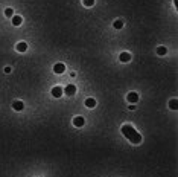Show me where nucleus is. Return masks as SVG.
Returning a JSON list of instances; mask_svg holds the SVG:
<instances>
[{"label": "nucleus", "mask_w": 178, "mask_h": 177, "mask_svg": "<svg viewBox=\"0 0 178 177\" xmlns=\"http://www.w3.org/2000/svg\"><path fill=\"white\" fill-rule=\"evenodd\" d=\"M122 134L127 138L129 142H133V144H140L142 142V134L138 133V131H136L134 130V127L133 125H129V124H125V125H122Z\"/></svg>", "instance_id": "obj_1"}, {"label": "nucleus", "mask_w": 178, "mask_h": 177, "mask_svg": "<svg viewBox=\"0 0 178 177\" xmlns=\"http://www.w3.org/2000/svg\"><path fill=\"white\" fill-rule=\"evenodd\" d=\"M64 93L67 95V96H73V95L76 93V86H73V84H69L67 87L64 88Z\"/></svg>", "instance_id": "obj_2"}, {"label": "nucleus", "mask_w": 178, "mask_h": 177, "mask_svg": "<svg viewBox=\"0 0 178 177\" xmlns=\"http://www.w3.org/2000/svg\"><path fill=\"white\" fill-rule=\"evenodd\" d=\"M63 93H64V90L59 86H56V87L52 88V96H54V98H61Z\"/></svg>", "instance_id": "obj_3"}, {"label": "nucleus", "mask_w": 178, "mask_h": 177, "mask_svg": "<svg viewBox=\"0 0 178 177\" xmlns=\"http://www.w3.org/2000/svg\"><path fill=\"white\" fill-rule=\"evenodd\" d=\"M119 60H120L122 63H128V61H131V53L129 52H122L120 55H119Z\"/></svg>", "instance_id": "obj_4"}, {"label": "nucleus", "mask_w": 178, "mask_h": 177, "mask_svg": "<svg viewBox=\"0 0 178 177\" xmlns=\"http://www.w3.org/2000/svg\"><path fill=\"white\" fill-rule=\"evenodd\" d=\"M127 99L129 101L131 104H136L137 101H138V95H137L136 92H131V93H128V96H127Z\"/></svg>", "instance_id": "obj_5"}, {"label": "nucleus", "mask_w": 178, "mask_h": 177, "mask_svg": "<svg viewBox=\"0 0 178 177\" xmlns=\"http://www.w3.org/2000/svg\"><path fill=\"white\" fill-rule=\"evenodd\" d=\"M12 108H14L15 112H22L24 108V104L22 103V101H14V103H12Z\"/></svg>", "instance_id": "obj_6"}, {"label": "nucleus", "mask_w": 178, "mask_h": 177, "mask_svg": "<svg viewBox=\"0 0 178 177\" xmlns=\"http://www.w3.org/2000/svg\"><path fill=\"white\" fill-rule=\"evenodd\" d=\"M65 70V66L63 64V63H56L55 66H54V72L55 73H63Z\"/></svg>", "instance_id": "obj_7"}, {"label": "nucleus", "mask_w": 178, "mask_h": 177, "mask_svg": "<svg viewBox=\"0 0 178 177\" xmlns=\"http://www.w3.org/2000/svg\"><path fill=\"white\" fill-rule=\"evenodd\" d=\"M84 124H85V121H84L82 116H76V118L73 119V125H75V127H82Z\"/></svg>", "instance_id": "obj_8"}, {"label": "nucleus", "mask_w": 178, "mask_h": 177, "mask_svg": "<svg viewBox=\"0 0 178 177\" xmlns=\"http://www.w3.org/2000/svg\"><path fill=\"white\" fill-rule=\"evenodd\" d=\"M95 105H96V101H95V98H87V99H85V107L93 108Z\"/></svg>", "instance_id": "obj_9"}, {"label": "nucleus", "mask_w": 178, "mask_h": 177, "mask_svg": "<svg viewBox=\"0 0 178 177\" xmlns=\"http://www.w3.org/2000/svg\"><path fill=\"white\" fill-rule=\"evenodd\" d=\"M22 22H23L22 15H14V17H12V25H14V26H20Z\"/></svg>", "instance_id": "obj_10"}, {"label": "nucleus", "mask_w": 178, "mask_h": 177, "mask_svg": "<svg viewBox=\"0 0 178 177\" xmlns=\"http://www.w3.org/2000/svg\"><path fill=\"white\" fill-rule=\"evenodd\" d=\"M17 51L18 52H26V51H28V44H26L24 41H20L17 44Z\"/></svg>", "instance_id": "obj_11"}, {"label": "nucleus", "mask_w": 178, "mask_h": 177, "mask_svg": "<svg viewBox=\"0 0 178 177\" xmlns=\"http://www.w3.org/2000/svg\"><path fill=\"white\" fill-rule=\"evenodd\" d=\"M166 52H168V49H166L164 46L157 47V53H158V55H166Z\"/></svg>", "instance_id": "obj_12"}, {"label": "nucleus", "mask_w": 178, "mask_h": 177, "mask_svg": "<svg viewBox=\"0 0 178 177\" xmlns=\"http://www.w3.org/2000/svg\"><path fill=\"white\" fill-rule=\"evenodd\" d=\"M169 107L172 108V110H177V108H178V101H177V99H170Z\"/></svg>", "instance_id": "obj_13"}, {"label": "nucleus", "mask_w": 178, "mask_h": 177, "mask_svg": "<svg viewBox=\"0 0 178 177\" xmlns=\"http://www.w3.org/2000/svg\"><path fill=\"white\" fill-rule=\"evenodd\" d=\"M113 26H114L116 29H122V28H123V22H122V20H116Z\"/></svg>", "instance_id": "obj_14"}, {"label": "nucleus", "mask_w": 178, "mask_h": 177, "mask_svg": "<svg viewBox=\"0 0 178 177\" xmlns=\"http://www.w3.org/2000/svg\"><path fill=\"white\" fill-rule=\"evenodd\" d=\"M5 15L6 17H14V11H12L11 8H6L5 9Z\"/></svg>", "instance_id": "obj_15"}, {"label": "nucleus", "mask_w": 178, "mask_h": 177, "mask_svg": "<svg viewBox=\"0 0 178 177\" xmlns=\"http://www.w3.org/2000/svg\"><path fill=\"white\" fill-rule=\"evenodd\" d=\"M82 3L85 6H93L95 5V0H82Z\"/></svg>", "instance_id": "obj_16"}, {"label": "nucleus", "mask_w": 178, "mask_h": 177, "mask_svg": "<svg viewBox=\"0 0 178 177\" xmlns=\"http://www.w3.org/2000/svg\"><path fill=\"white\" fill-rule=\"evenodd\" d=\"M11 70H12V69H11V66H8V67H5V72H6V73H11Z\"/></svg>", "instance_id": "obj_17"}, {"label": "nucleus", "mask_w": 178, "mask_h": 177, "mask_svg": "<svg viewBox=\"0 0 178 177\" xmlns=\"http://www.w3.org/2000/svg\"><path fill=\"white\" fill-rule=\"evenodd\" d=\"M129 110H136V105L134 104H129Z\"/></svg>", "instance_id": "obj_18"}]
</instances>
